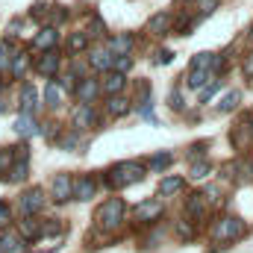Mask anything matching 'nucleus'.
Returning a JSON list of instances; mask_svg holds the SVG:
<instances>
[{
	"label": "nucleus",
	"mask_w": 253,
	"mask_h": 253,
	"mask_svg": "<svg viewBox=\"0 0 253 253\" xmlns=\"http://www.w3.org/2000/svg\"><path fill=\"white\" fill-rule=\"evenodd\" d=\"M141 177H144V165H141V162H118L115 168H109L106 183H109L112 189H126V186L138 183Z\"/></svg>",
	"instance_id": "f257e3e1"
},
{
	"label": "nucleus",
	"mask_w": 253,
	"mask_h": 253,
	"mask_svg": "<svg viewBox=\"0 0 253 253\" xmlns=\"http://www.w3.org/2000/svg\"><path fill=\"white\" fill-rule=\"evenodd\" d=\"M121 218H124V200L121 197H112V200H106L100 209H97V215H94V221H97V227L100 230H118L121 227Z\"/></svg>",
	"instance_id": "f03ea898"
},
{
	"label": "nucleus",
	"mask_w": 253,
	"mask_h": 253,
	"mask_svg": "<svg viewBox=\"0 0 253 253\" xmlns=\"http://www.w3.org/2000/svg\"><path fill=\"white\" fill-rule=\"evenodd\" d=\"M245 233H248V227H245V221H239V218H221V221H215V227H212V239H215L218 245L236 242V239H242Z\"/></svg>",
	"instance_id": "7ed1b4c3"
},
{
	"label": "nucleus",
	"mask_w": 253,
	"mask_h": 253,
	"mask_svg": "<svg viewBox=\"0 0 253 253\" xmlns=\"http://www.w3.org/2000/svg\"><path fill=\"white\" fill-rule=\"evenodd\" d=\"M162 200H156V197H150V200H141L138 206H135V221L138 224H153V221H159L162 218Z\"/></svg>",
	"instance_id": "20e7f679"
},
{
	"label": "nucleus",
	"mask_w": 253,
	"mask_h": 253,
	"mask_svg": "<svg viewBox=\"0 0 253 253\" xmlns=\"http://www.w3.org/2000/svg\"><path fill=\"white\" fill-rule=\"evenodd\" d=\"M42 206H44V191L42 189H30L21 194V212H24V218L42 212Z\"/></svg>",
	"instance_id": "39448f33"
},
{
	"label": "nucleus",
	"mask_w": 253,
	"mask_h": 253,
	"mask_svg": "<svg viewBox=\"0 0 253 253\" xmlns=\"http://www.w3.org/2000/svg\"><path fill=\"white\" fill-rule=\"evenodd\" d=\"M50 194H53L56 203H65L68 197H74V180H71V174H56L53 186H50Z\"/></svg>",
	"instance_id": "423d86ee"
},
{
	"label": "nucleus",
	"mask_w": 253,
	"mask_h": 253,
	"mask_svg": "<svg viewBox=\"0 0 253 253\" xmlns=\"http://www.w3.org/2000/svg\"><path fill=\"white\" fill-rule=\"evenodd\" d=\"M0 253H27V239L15 230H6L0 236Z\"/></svg>",
	"instance_id": "0eeeda50"
},
{
	"label": "nucleus",
	"mask_w": 253,
	"mask_h": 253,
	"mask_svg": "<svg viewBox=\"0 0 253 253\" xmlns=\"http://www.w3.org/2000/svg\"><path fill=\"white\" fill-rule=\"evenodd\" d=\"M36 71L42 77H56V71H59V53L56 50H44V56L36 62Z\"/></svg>",
	"instance_id": "6e6552de"
},
{
	"label": "nucleus",
	"mask_w": 253,
	"mask_h": 253,
	"mask_svg": "<svg viewBox=\"0 0 253 253\" xmlns=\"http://www.w3.org/2000/svg\"><path fill=\"white\" fill-rule=\"evenodd\" d=\"M171 24H174L171 12H159V15H153V18L147 21V30H150L153 36H165V33H171Z\"/></svg>",
	"instance_id": "1a4fd4ad"
},
{
	"label": "nucleus",
	"mask_w": 253,
	"mask_h": 253,
	"mask_svg": "<svg viewBox=\"0 0 253 253\" xmlns=\"http://www.w3.org/2000/svg\"><path fill=\"white\" fill-rule=\"evenodd\" d=\"M94 121H97V115H94L91 103H80L77 112H74V126H77V129H88Z\"/></svg>",
	"instance_id": "9d476101"
},
{
	"label": "nucleus",
	"mask_w": 253,
	"mask_h": 253,
	"mask_svg": "<svg viewBox=\"0 0 253 253\" xmlns=\"http://www.w3.org/2000/svg\"><path fill=\"white\" fill-rule=\"evenodd\" d=\"M36 106H39V91L27 83V85L21 88V115H33Z\"/></svg>",
	"instance_id": "9b49d317"
},
{
	"label": "nucleus",
	"mask_w": 253,
	"mask_h": 253,
	"mask_svg": "<svg viewBox=\"0 0 253 253\" xmlns=\"http://www.w3.org/2000/svg\"><path fill=\"white\" fill-rule=\"evenodd\" d=\"M94 189H97V183H94V177H80L77 183H74V197L77 200H91L94 197Z\"/></svg>",
	"instance_id": "f8f14e48"
},
{
	"label": "nucleus",
	"mask_w": 253,
	"mask_h": 253,
	"mask_svg": "<svg viewBox=\"0 0 253 253\" xmlns=\"http://www.w3.org/2000/svg\"><path fill=\"white\" fill-rule=\"evenodd\" d=\"M56 39H59L56 30H53V27H44V30L33 39V47H39V50H53V47H56Z\"/></svg>",
	"instance_id": "ddd939ff"
},
{
	"label": "nucleus",
	"mask_w": 253,
	"mask_h": 253,
	"mask_svg": "<svg viewBox=\"0 0 253 253\" xmlns=\"http://www.w3.org/2000/svg\"><path fill=\"white\" fill-rule=\"evenodd\" d=\"M132 44H135V39H132L129 33H124V36H112V39H109V50H112L115 56L129 53V50H132Z\"/></svg>",
	"instance_id": "4468645a"
},
{
	"label": "nucleus",
	"mask_w": 253,
	"mask_h": 253,
	"mask_svg": "<svg viewBox=\"0 0 253 253\" xmlns=\"http://www.w3.org/2000/svg\"><path fill=\"white\" fill-rule=\"evenodd\" d=\"M97 91H100L97 80H83V83L77 85V97H80V103H91V100L97 97Z\"/></svg>",
	"instance_id": "2eb2a0df"
},
{
	"label": "nucleus",
	"mask_w": 253,
	"mask_h": 253,
	"mask_svg": "<svg viewBox=\"0 0 253 253\" xmlns=\"http://www.w3.org/2000/svg\"><path fill=\"white\" fill-rule=\"evenodd\" d=\"M18 233H21L27 242H30V239H39V236H42V224H39L33 215H27V218L18 224Z\"/></svg>",
	"instance_id": "dca6fc26"
},
{
	"label": "nucleus",
	"mask_w": 253,
	"mask_h": 253,
	"mask_svg": "<svg viewBox=\"0 0 253 253\" xmlns=\"http://www.w3.org/2000/svg\"><path fill=\"white\" fill-rule=\"evenodd\" d=\"M15 132L24 135V138H27V135H36V132H39V124L33 121V115H21V118L15 121Z\"/></svg>",
	"instance_id": "f3484780"
},
{
	"label": "nucleus",
	"mask_w": 253,
	"mask_h": 253,
	"mask_svg": "<svg viewBox=\"0 0 253 253\" xmlns=\"http://www.w3.org/2000/svg\"><path fill=\"white\" fill-rule=\"evenodd\" d=\"M124 74H112V77H106V83H103V91L109 94V97H115V94H121L124 91Z\"/></svg>",
	"instance_id": "a211bd4d"
},
{
	"label": "nucleus",
	"mask_w": 253,
	"mask_h": 253,
	"mask_svg": "<svg viewBox=\"0 0 253 253\" xmlns=\"http://www.w3.org/2000/svg\"><path fill=\"white\" fill-rule=\"evenodd\" d=\"M183 186H186V180H183V177H165V180L159 183V194H162V197H168V194H177Z\"/></svg>",
	"instance_id": "6ab92c4d"
},
{
	"label": "nucleus",
	"mask_w": 253,
	"mask_h": 253,
	"mask_svg": "<svg viewBox=\"0 0 253 253\" xmlns=\"http://www.w3.org/2000/svg\"><path fill=\"white\" fill-rule=\"evenodd\" d=\"M88 62H91V68H97V71H109L112 68V56H109V50H94L88 56Z\"/></svg>",
	"instance_id": "aec40b11"
},
{
	"label": "nucleus",
	"mask_w": 253,
	"mask_h": 253,
	"mask_svg": "<svg viewBox=\"0 0 253 253\" xmlns=\"http://www.w3.org/2000/svg\"><path fill=\"white\" fill-rule=\"evenodd\" d=\"M109 112H112L115 118H121V115H126V112H129V100H126V97H121V94L109 97Z\"/></svg>",
	"instance_id": "412c9836"
},
{
	"label": "nucleus",
	"mask_w": 253,
	"mask_h": 253,
	"mask_svg": "<svg viewBox=\"0 0 253 253\" xmlns=\"http://www.w3.org/2000/svg\"><path fill=\"white\" fill-rule=\"evenodd\" d=\"M88 47V33H74L71 39H68V50L71 53H80V50H85Z\"/></svg>",
	"instance_id": "4be33fe9"
},
{
	"label": "nucleus",
	"mask_w": 253,
	"mask_h": 253,
	"mask_svg": "<svg viewBox=\"0 0 253 253\" xmlns=\"http://www.w3.org/2000/svg\"><path fill=\"white\" fill-rule=\"evenodd\" d=\"M203 194H191L189 197V203H186V212H189L191 218H203Z\"/></svg>",
	"instance_id": "5701e85b"
},
{
	"label": "nucleus",
	"mask_w": 253,
	"mask_h": 253,
	"mask_svg": "<svg viewBox=\"0 0 253 253\" xmlns=\"http://www.w3.org/2000/svg\"><path fill=\"white\" fill-rule=\"evenodd\" d=\"M27 65H30L27 53H15V56H12V62H9V71H12V77H24Z\"/></svg>",
	"instance_id": "b1692460"
},
{
	"label": "nucleus",
	"mask_w": 253,
	"mask_h": 253,
	"mask_svg": "<svg viewBox=\"0 0 253 253\" xmlns=\"http://www.w3.org/2000/svg\"><path fill=\"white\" fill-rule=\"evenodd\" d=\"M206 80H209V71H203V68H191V74H189V85L191 88H203L206 85Z\"/></svg>",
	"instance_id": "393cba45"
},
{
	"label": "nucleus",
	"mask_w": 253,
	"mask_h": 253,
	"mask_svg": "<svg viewBox=\"0 0 253 253\" xmlns=\"http://www.w3.org/2000/svg\"><path fill=\"white\" fill-rule=\"evenodd\" d=\"M239 91H227L224 97H221V103H218V112H233L236 106H239Z\"/></svg>",
	"instance_id": "a878e982"
},
{
	"label": "nucleus",
	"mask_w": 253,
	"mask_h": 253,
	"mask_svg": "<svg viewBox=\"0 0 253 253\" xmlns=\"http://www.w3.org/2000/svg\"><path fill=\"white\" fill-rule=\"evenodd\" d=\"M27 171H30V168H27V159H18V162L9 168V180H12V183H21V180H27Z\"/></svg>",
	"instance_id": "bb28decb"
},
{
	"label": "nucleus",
	"mask_w": 253,
	"mask_h": 253,
	"mask_svg": "<svg viewBox=\"0 0 253 253\" xmlns=\"http://www.w3.org/2000/svg\"><path fill=\"white\" fill-rule=\"evenodd\" d=\"M59 100H62V94H59L56 83H47V88H44V103H47L50 109H56V106H59Z\"/></svg>",
	"instance_id": "cd10ccee"
},
{
	"label": "nucleus",
	"mask_w": 253,
	"mask_h": 253,
	"mask_svg": "<svg viewBox=\"0 0 253 253\" xmlns=\"http://www.w3.org/2000/svg\"><path fill=\"white\" fill-rule=\"evenodd\" d=\"M171 162H174V156H171V153H156V156H150V162H147V165H150L153 171H165Z\"/></svg>",
	"instance_id": "c85d7f7f"
},
{
	"label": "nucleus",
	"mask_w": 253,
	"mask_h": 253,
	"mask_svg": "<svg viewBox=\"0 0 253 253\" xmlns=\"http://www.w3.org/2000/svg\"><path fill=\"white\" fill-rule=\"evenodd\" d=\"M218 88H221V80H212L209 85H203V88H200V103H209V100L215 97Z\"/></svg>",
	"instance_id": "c756f323"
},
{
	"label": "nucleus",
	"mask_w": 253,
	"mask_h": 253,
	"mask_svg": "<svg viewBox=\"0 0 253 253\" xmlns=\"http://www.w3.org/2000/svg\"><path fill=\"white\" fill-rule=\"evenodd\" d=\"M112 68H115V74H126V71L132 68L129 53H124V56H112Z\"/></svg>",
	"instance_id": "7c9ffc66"
},
{
	"label": "nucleus",
	"mask_w": 253,
	"mask_h": 253,
	"mask_svg": "<svg viewBox=\"0 0 253 253\" xmlns=\"http://www.w3.org/2000/svg\"><path fill=\"white\" fill-rule=\"evenodd\" d=\"M209 171H212V165L209 162H197V165H191V180H203V177H209Z\"/></svg>",
	"instance_id": "2f4dec72"
},
{
	"label": "nucleus",
	"mask_w": 253,
	"mask_h": 253,
	"mask_svg": "<svg viewBox=\"0 0 253 253\" xmlns=\"http://www.w3.org/2000/svg\"><path fill=\"white\" fill-rule=\"evenodd\" d=\"M12 47H9V42H0V68H9V62H12Z\"/></svg>",
	"instance_id": "473e14b6"
},
{
	"label": "nucleus",
	"mask_w": 253,
	"mask_h": 253,
	"mask_svg": "<svg viewBox=\"0 0 253 253\" xmlns=\"http://www.w3.org/2000/svg\"><path fill=\"white\" fill-rule=\"evenodd\" d=\"M9 221H12V209H9V203H0V230L9 227Z\"/></svg>",
	"instance_id": "72a5a7b5"
},
{
	"label": "nucleus",
	"mask_w": 253,
	"mask_h": 253,
	"mask_svg": "<svg viewBox=\"0 0 253 253\" xmlns=\"http://www.w3.org/2000/svg\"><path fill=\"white\" fill-rule=\"evenodd\" d=\"M203 200H206V203H212V206H218V203H221V191H218V189H206V191H203Z\"/></svg>",
	"instance_id": "f704fd0d"
},
{
	"label": "nucleus",
	"mask_w": 253,
	"mask_h": 253,
	"mask_svg": "<svg viewBox=\"0 0 253 253\" xmlns=\"http://www.w3.org/2000/svg\"><path fill=\"white\" fill-rule=\"evenodd\" d=\"M177 236H183V239H194V227H191V224H177Z\"/></svg>",
	"instance_id": "c9c22d12"
},
{
	"label": "nucleus",
	"mask_w": 253,
	"mask_h": 253,
	"mask_svg": "<svg viewBox=\"0 0 253 253\" xmlns=\"http://www.w3.org/2000/svg\"><path fill=\"white\" fill-rule=\"evenodd\" d=\"M12 156H15L12 150H3V153H0V171H6V168L12 165Z\"/></svg>",
	"instance_id": "e433bc0d"
},
{
	"label": "nucleus",
	"mask_w": 253,
	"mask_h": 253,
	"mask_svg": "<svg viewBox=\"0 0 253 253\" xmlns=\"http://www.w3.org/2000/svg\"><path fill=\"white\" fill-rule=\"evenodd\" d=\"M197 6H200V15H209V12H212V9L218 6V0H200Z\"/></svg>",
	"instance_id": "4c0bfd02"
},
{
	"label": "nucleus",
	"mask_w": 253,
	"mask_h": 253,
	"mask_svg": "<svg viewBox=\"0 0 253 253\" xmlns=\"http://www.w3.org/2000/svg\"><path fill=\"white\" fill-rule=\"evenodd\" d=\"M171 59H174V53H171V50H159V53H156V65H168Z\"/></svg>",
	"instance_id": "58836bf2"
},
{
	"label": "nucleus",
	"mask_w": 253,
	"mask_h": 253,
	"mask_svg": "<svg viewBox=\"0 0 253 253\" xmlns=\"http://www.w3.org/2000/svg\"><path fill=\"white\" fill-rule=\"evenodd\" d=\"M242 71H245V77H253V53L245 56V65H242Z\"/></svg>",
	"instance_id": "ea45409f"
},
{
	"label": "nucleus",
	"mask_w": 253,
	"mask_h": 253,
	"mask_svg": "<svg viewBox=\"0 0 253 253\" xmlns=\"http://www.w3.org/2000/svg\"><path fill=\"white\" fill-rule=\"evenodd\" d=\"M91 30H94V33H91V36H103V21H100V18H97V15H94V18H91Z\"/></svg>",
	"instance_id": "a19ab883"
},
{
	"label": "nucleus",
	"mask_w": 253,
	"mask_h": 253,
	"mask_svg": "<svg viewBox=\"0 0 253 253\" xmlns=\"http://www.w3.org/2000/svg\"><path fill=\"white\" fill-rule=\"evenodd\" d=\"M171 106H174V109H183V97H180V91H171Z\"/></svg>",
	"instance_id": "79ce46f5"
},
{
	"label": "nucleus",
	"mask_w": 253,
	"mask_h": 253,
	"mask_svg": "<svg viewBox=\"0 0 253 253\" xmlns=\"http://www.w3.org/2000/svg\"><path fill=\"white\" fill-rule=\"evenodd\" d=\"M3 109H6V103H3V100H0V112H3Z\"/></svg>",
	"instance_id": "37998d69"
},
{
	"label": "nucleus",
	"mask_w": 253,
	"mask_h": 253,
	"mask_svg": "<svg viewBox=\"0 0 253 253\" xmlns=\"http://www.w3.org/2000/svg\"><path fill=\"white\" fill-rule=\"evenodd\" d=\"M251 36H253V27H251Z\"/></svg>",
	"instance_id": "c03bdc74"
},
{
	"label": "nucleus",
	"mask_w": 253,
	"mask_h": 253,
	"mask_svg": "<svg viewBox=\"0 0 253 253\" xmlns=\"http://www.w3.org/2000/svg\"><path fill=\"white\" fill-rule=\"evenodd\" d=\"M0 88H3V83H0Z\"/></svg>",
	"instance_id": "a18cd8bd"
}]
</instances>
